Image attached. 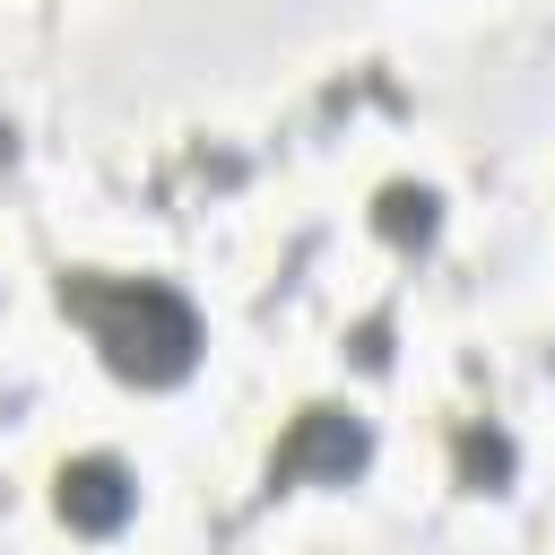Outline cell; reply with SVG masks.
Here are the masks:
<instances>
[{
    "label": "cell",
    "instance_id": "obj_2",
    "mask_svg": "<svg viewBox=\"0 0 555 555\" xmlns=\"http://www.w3.org/2000/svg\"><path fill=\"white\" fill-rule=\"evenodd\" d=\"M364 460H373V425L356 416V408H295V425L278 434V451H269V486H347V477H364Z\"/></svg>",
    "mask_w": 555,
    "mask_h": 555
},
{
    "label": "cell",
    "instance_id": "obj_4",
    "mask_svg": "<svg viewBox=\"0 0 555 555\" xmlns=\"http://www.w3.org/2000/svg\"><path fill=\"white\" fill-rule=\"evenodd\" d=\"M451 477H460L468 494H503V486L520 477V442H512L494 416H468V425L451 434Z\"/></svg>",
    "mask_w": 555,
    "mask_h": 555
},
{
    "label": "cell",
    "instance_id": "obj_3",
    "mask_svg": "<svg viewBox=\"0 0 555 555\" xmlns=\"http://www.w3.org/2000/svg\"><path fill=\"white\" fill-rule=\"evenodd\" d=\"M52 512H61L78 538H113V529L139 512V477H130V460H113V451H78V460H61V477H52Z\"/></svg>",
    "mask_w": 555,
    "mask_h": 555
},
{
    "label": "cell",
    "instance_id": "obj_1",
    "mask_svg": "<svg viewBox=\"0 0 555 555\" xmlns=\"http://www.w3.org/2000/svg\"><path fill=\"white\" fill-rule=\"evenodd\" d=\"M61 312L104 347V364L139 390H173L208 330H199V304L173 286V278H104V269H69L61 278Z\"/></svg>",
    "mask_w": 555,
    "mask_h": 555
},
{
    "label": "cell",
    "instance_id": "obj_5",
    "mask_svg": "<svg viewBox=\"0 0 555 555\" xmlns=\"http://www.w3.org/2000/svg\"><path fill=\"white\" fill-rule=\"evenodd\" d=\"M373 225H382V243L425 251V243L442 234V199H434L425 182H382V191H373Z\"/></svg>",
    "mask_w": 555,
    "mask_h": 555
}]
</instances>
